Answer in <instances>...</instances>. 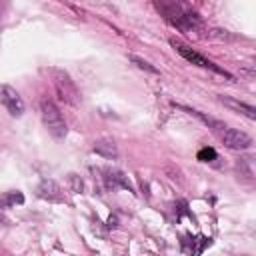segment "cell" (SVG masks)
<instances>
[{
  "mask_svg": "<svg viewBox=\"0 0 256 256\" xmlns=\"http://www.w3.org/2000/svg\"><path fill=\"white\" fill-rule=\"evenodd\" d=\"M222 142L230 150H248L252 146V138L236 128H224L222 130Z\"/></svg>",
  "mask_w": 256,
  "mask_h": 256,
  "instance_id": "5",
  "label": "cell"
},
{
  "mask_svg": "<svg viewBox=\"0 0 256 256\" xmlns=\"http://www.w3.org/2000/svg\"><path fill=\"white\" fill-rule=\"evenodd\" d=\"M40 114H42V122H44V126L48 128V132H50L54 138L60 140V138L66 136L68 128H66L64 116H62V112L58 110V106H56L52 100L44 98V100L40 102Z\"/></svg>",
  "mask_w": 256,
  "mask_h": 256,
  "instance_id": "1",
  "label": "cell"
},
{
  "mask_svg": "<svg viewBox=\"0 0 256 256\" xmlns=\"http://www.w3.org/2000/svg\"><path fill=\"white\" fill-rule=\"evenodd\" d=\"M24 196L20 192H8L2 196V206H12V204H22Z\"/></svg>",
  "mask_w": 256,
  "mask_h": 256,
  "instance_id": "13",
  "label": "cell"
},
{
  "mask_svg": "<svg viewBox=\"0 0 256 256\" xmlns=\"http://www.w3.org/2000/svg\"><path fill=\"white\" fill-rule=\"evenodd\" d=\"M92 150H94L96 154L104 156V158H110V160L118 158V148H116L114 140H110V138H98V140H94Z\"/></svg>",
  "mask_w": 256,
  "mask_h": 256,
  "instance_id": "8",
  "label": "cell"
},
{
  "mask_svg": "<svg viewBox=\"0 0 256 256\" xmlns=\"http://www.w3.org/2000/svg\"><path fill=\"white\" fill-rule=\"evenodd\" d=\"M170 44L176 48V52L184 58V60H188L190 64H196V66H200V68H210V70H214V72H218V74H224V76H228V78H232L226 70H222V68H218L214 62H210L208 58H204L202 54H198L196 50H192V48H188L186 44H182V42H178V40H170Z\"/></svg>",
  "mask_w": 256,
  "mask_h": 256,
  "instance_id": "3",
  "label": "cell"
},
{
  "mask_svg": "<svg viewBox=\"0 0 256 256\" xmlns=\"http://www.w3.org/2000/svg\"><path fill=\"white\" fill-rule=\"evenodd\" d=\"M0 104H2V106L8 110V114L14 116V118H18V116L24 114V100H22L20 94H18L12 86H8V84H0Z\"/></svg>",
  "mask_w": 256,
  "mask_h": 256,
  "instance_id": "4",
  "label": "cell"
},
{
  "mask_svg": "<svg viewBox=\"0 0 256 256\" xmlns=\"http://www.w3.org/2000/svg\"><path fill=\"white\" fill-rule=\"evenodd\" d=\"M218 100H220V104H224L228 110H232V112H236V114H242V116H246V118H250V120H256V108H254L252 104L240 102V100H236V98H232V96H218Z\"/></svg>",
  "mask_w": 256,
  "mask_h": 256,
  "instance_id": "6",
  "label": "cell"
},
{
  "mask_svg": "<svg viewBox=\"0 0 256 256\" xmlns=\"http://www.w3.org/2000/svg\"><path fill=\"white\" fill-rule=\"evenodd\" d=\"M50 74H52L54 88H56L60 100H64V102L70 104V106H78V104H80V92H78L74 80L70 78V74L64 72V70H60V68H52Z\"/></svg>",
  "mask_w": 256,
  "mask_h": 256,
  "instance_id": "2",
  "label": "cell"
},
{
  "mask_svg": "<svg viewBox=\"0 0 256 256\" xmlns=\"http://www.w3.org/2000/svg\"><path fill=\"white\" fill-rule=\"evenodd\" d=\"M130 60H132L140 70H146V72H150V74H160L156 66H152L150 62H146V60H144V58H140V56H130Z\"/></svg>",
  "mask_w": 256,
  "mask_h": 256,
  "instance_id": "11",
  "label": "cell"
},
{
  "mask_svg": "<svg viewBox=\"0 0 256 256\" xmlns=\"http://www.w3.org/2000/svg\"><path fill=\"white\" fill-rule=\"evenodd\" d=\"M66 182H68V186H70V190H72L74 194H82V190H84V182H82V178H80L78 174L70 172L68 178H66Z\"/></svg>",
  "mask_w": 256,
  "mask_h": 256,
  "instance_id": "10",
  "label": "cell"
},
{
  "mask_svg": "<svg viewBox=\"0 0 256 256\" xmlns=\"http://www.w3.org/2000/svg\"><path fill=\"white\" fill-rule=\"evenodd\" d=\"M182 110H186L188 114H192V116H196V118H200L204 124H208L212 130H218V132H222L224 128H226V124L224 122H220V120H216V118H212V116H206V114H202V112H198V110H192V108H184L182 106Z\"/></svg>",
  "mask_w": 256,
  "mask_h": 256,
  "instance_id": "9",
  "label": "cell"
},
{
  "mask_svg": "<svg viewBox=\"0 0 256 256\" xmlns=\"http://www.w3.org/2000/svg\"><path fill=\"white\" fill-rule=\"evenodd\" d=\"M216 158H218V154H216V150L210 148V146H204V148L198 150V160H200V162H212V160H216Z\"/></svg>",
  "mask_w": 256,
  "mask_h": 256,
  "instance_id": "12",
  "label": "cell"
},
{
  "mask_svg": "<svg viewBox=\"0 0 256 256\" xmlns=\"http://www.w3.org/2000/svg\"><path fill=\"white\" fill-rule=\"evenodd\" d=\"M36 192H38V196L44 198V200H62V190H60V186H58L54 180H50V178L42 180V182L38 184Z\"/></svg>",
  "mask_w": 256,
  "mask_h": 256,
  "instance_id": "7",
  "label": "cell"
}]
</instances>
